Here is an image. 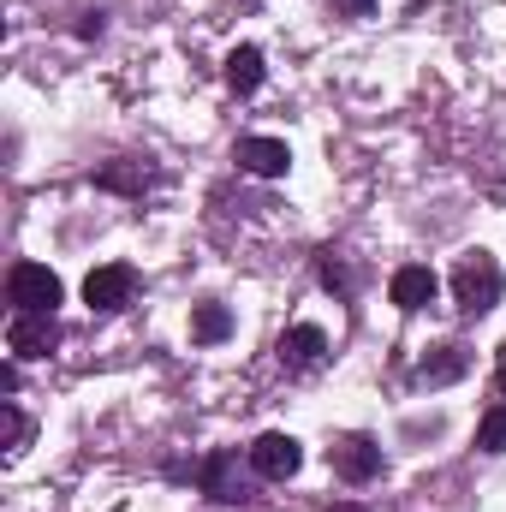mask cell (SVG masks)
<instances>
[{
	"label": "cell",
	"mask_w": 506,
	"mask_h": 512,
	"mask_svg": "<svg viewBox=\"0 0 506 512\" xmlns=\"http://www.w3.org/2000/svg\"><path fill=\"white\" fill-rule=\"evenodd\" d=\"M501 292H506V274L489 251H465L453 262V304L465 316H489L501 304Z\"/></svg>",
	"instance_id": "6da1fadb"
},
{
	"label": "cell",
	"mask_w": 506,
	"mask_h": 512,
	"mask_svg": "<svg viewBox=\"0 0 506 512\" xmlns=\"http://www.w3.org/2000/svg\"><path fill=\"white\" fill-rule=\"evenodd\" d=\"M6 298H12V310H24V316H54V304L66 298V286H60V274L42 268V262H12Z\"/></svg>",
	"instance_id": "7a4b0ae2"
},
{
	"label": "cell",
	"mask_w": 506,
	"mask_h": 512,
	"mask_svg": "<svg viewBox=\"0 0 506 512\" xmlns=\"http://www.w3.org/2000/svg\"><path fill=\"white\" fill-rule=\"evenodd\" d=\"M131 292H137V268H131V262H102V268H90V280H84V304L102 310V316L126 310Z\"/></svg>",
	"instance_id": "3957f363"
},
{
	"label": "cell",
	"mask_w": 506,
	"mask_h": 512,
	"mask_svg": "<svg viewBox=\"0 0 506 512\" xmlns=\"http://www.w3.org/2000/svg\"><path fill=\"white\" fill-rule=\"evenodd\" d=\"M298 465H304V447H298L292 435H280V429L256 435V447H251V471L262 477V483H286V477H298Z\"/></svg>",
	"instance_id": "277c9868"
},
{
	"label": "cell",
	"mask_w": 506,
	"mask_h": 512,
	"mask_svg": "<svg viewBox=\"0 0 506 512\" xmlns=\"http://www.w3.org/2000/svg\"><path fill=\"white\" fill-rule=\"evenodd\" d=\"M6 346H12V358H48V352L60 346V328H54V316H24V310H12Z\"/></svg>",
	"instance_id": "5b68a950"
},
{
	"label": "cell",
	"mask_w": 506,
	"mask_h": 512,
	"mask_svg": "<svg viewBox=\"0 0 506 512\" xmlns=\"http://www.w3.org/2000/svg\"><path fill=\"white\" fill-rule=\"evenodd\" d=\"M233 161H239L245 173H256V179H286V167H292V149H286L280 137H239Z\"/></svg>",
	"instance_id": "8992f818"
},
{
	"label": "cell",
	"mask_w": 506,
	"mask_h": 512,
	"mask_svg": "<svg viewBox=\"0 0 506 512\" xmlns=\"http://www.w3.org/2000/svg\"><path fill=\"white\" fill-rule=\"evenodd\" d=\"M435 292H441V280H435V268H423V262H405V268H393V280H387V298H393L399 310H423V304H435Z\"/></svg>",
	"instance_id": "52a82bcc"
},
{
	"label": "cell",
	"mask_w": 506,
	"mask_h": 512,
	"mask_svg": "<svg viewBox=\"0 0 506 512\" xmlns=\"http://www.w3.org/2000/svg\"><path fill=\"white\" fill-rule=\"evenodd\" d=\"M334 471H340L346 483H370V477H381V447L370 435H346V441L334 447Z\"/></svg>",
	"instance_id": "ba28073f"
},
{
	"label": "cell",
	"mask_w": 506,
	"mask_h": 512,
	"mask_svg": "<svg viewBox=\"0 0 506 512\" xmlns=\"http://www.w3.org/2000/svg\"><path fill=\"white\" fill-rule=\"evenodd\" d=\"M322 358H328V334H322L316 322H298V328L280 340V364H286V370H316Z\"/></svg>",
	"instance_id": "9c48e42d"
},
{
	"label": "cell",
	"mask_w": 506,
	"mask_h": 512,
	"mask_svg": "<svg viewBox=\"0 0 506 512\" xmlns=\"http://www.w3.org/2000/svg\"><path fill=\"white\" fill-rule=\"evenodd\" d=\"M465 370H471V352H465V346H435V352L417 364V382L423 387H447V382H459Z\"/></svg>",
	"instance_id": "30bf717a"
},
{
	"label": "cell",
	"mask_w": 506,
	"mask_h": 512,
	"mask_svg": "<svg viewBox=\"0 0 506 512\" xmlns=\"http://www.w3.org/2000/svg\"><path fill=\"white\" fill-rule=\"evenodd\" d=\"M197 483H203V495H215V501H245L239 483H233V453H209V459L197 465Z\"/></svg>",
	"instance_id": "8fae6325"
},
{
	"label": "cell",
	"mask_w": 506,
	"mask_h": 512,
	"mask_svg": "<svg viewBox=\"0 0 506 512\" xmlns=\"http://www.w3.org/2000/svg\"><path fill=\"white\" fill-rule=\"evenodd\" d=\"M227 84H233V96H251V90H262V48H233L227 54Z\"/></svg>",
	"instance_id": "7c38bea8"
},
{
	"label": "cell",
	"mask_w": 506,
	"mask_h": 512,
	"mask_svg": "<svg viewBox=\"0 0 506 512\" xmlns=\"http://www.w3.org/2000/svg\"><path fill=\"white\" fill-rule=\"evenodd\" d=\"M227 334H233V310H227V304H197V310H191V340L221 346Z\"/></svg>",
	"instance_id": "4fadbf2b"
},
{
	"label": "cell",
	"mask_w": 506,
	"mask_h": 512,
	"mask_svg": "<svg viewBox=\"0 0 506 512\" xmlns=\"http://www.w3.org/2000/svg\"><path fill=\"white\" fill-rule=\"evenodd\" d=\"M477 447H483V453H506V405H489V411H483Z\"/></svg>",
	"instance_id": "5bb4252c"
},
{
	"label": "cell",
	"mask_w": 506,
	"mask_h": 512,
	"mask_svg": "<svg viewBox=\"0 0 506 512\" xmlns=\"http://www.w3.org/2000/svg\"><path fill=\"white\" fill-rule=\"evenodd\" d=\"M96 185H102V191H143V185H149V173H137V167H102V173H96Z\"/></svg>",
	"instance_id": "9a60e30c"
},
{
	"label": "cell",
	"mask_w": 506,
	"mask_h": 512,
	"mask_svg": "<svg viewBox=\"0 0 506 512\" xmlns=\"http://www.w3.org/2000/svg\"><path fill=\"white\" fill-rule=\"evenodd\" d=\"M316 280H322V286H328L334 298H352V274H346V268H340L334 256H322V262H316Z\"/></svg>",
	"instance_id": "2e32d148"
},
{
	"label": "cell",
	"mask_w": 506,
	"mask_h": 512,
	"mask_svg": "<svg viewBox=\"0 0 506 512\" xmlns=\"http://www.w3.org/2000/svg\"><path fill=\"white\" fill-rule=\"evenodd\" d=\"M6 423H12V453H18V447H24V441H30V423H24V417H18V405H6Z\"/></svg>",
	"instance_id": "e0dca14e"
},
{
	"label": "cell",
	"mask_w": 506,
	"mask_h": 512,
	"mask_svg": "<svg viewBox=\"0 0 506 512\" xmlns=\"http://www.w3.org/2000/svg\"><path fill=\"white\" fill-rule=\"evenodd\" d=\"M334 12H340V18H370L376 0H334Z\"/></svg>",
	"instance_id": "ac0fdd59"
},
{
	"label": "cell",
	"mask_w": 506,
	"mask_h": 512,
	"mask_svg": "<svg viewBox=\"0 0 506 512\" xmlns=\"http://www.w3.org/2000/svg\"><path fill=\"white\" fill-rule=\"evenodd\" d=\"M328 512H370V507H358V501H334Z\"/></svg>",
	"instance_id": "d6986e66"
},
{
	"label": "cell",
	"mask_w": 506,
	"mask_h": 512,
	"mask_svg": "<svg viewBox=\"0 0 506 512\" xmlns=\"http://www.w3.org/2000/svg\"><path fill=\"white\" fill-rule=\"evenodd\" d=\"M501 393H506V352H501Z\"/></svg>",
	"instance_id": "ffe728a7"
}]
</instances>
